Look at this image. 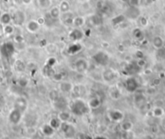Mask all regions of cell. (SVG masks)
Here are the masks:
<instances>
[{
  "label": "cell",
  "instance_id": "cell-1",
  "mask_svg": "<svg viewBox=\"0 0 165 139\" xmlns=\"http://www.w3.org/2000/svg\"><path fill=\"white\" fill-rule=\"evenodd\" d=\"M92 59L99 66L105 67L109 62V56L105 51H98L92 56Z\"/></svg>",
  "mask_w": 165,
  "mask_h": 139
},
{
  "label": "cell",
  "instance_id": "cell-2",
  "mask_svg": "<svg viewBox=\"0 0 165 139\" xmlns=\"http://www.w3.org/2000/svg\"><path fill=\"white\" fill-rule=\"evenodd\" d=\"M16 48L12 42H5L0 47V53L3 57L6 58H10L15 54Z\"/></svg>",
  "mask_w": 165,
  "mask_h": 139
},
{
  "label": "cell",
  "instance_id": "cell-3",
  "mask_svg": "<svg viewBox=\"0 0 165 139\" xmlns=\"http://www.w3.org/2000/svg\"><path fill=\"white\" fill-rule=\"evenodd\" d=\"M88 62L84 58H79L75 62V70L79 74H84V73L88 71Z\"/></svg>",
  "mask_w": 165,
  "mask_h": 139
},
{
  "label": "cell",
  "instance_id": "cell-4",
  "mask_svg": "<svg viewBox=\"0 0 165 139\" xmlns=\"http://www.w3.org/2000/svg\"><path fill=\"white\" fill-rule=\"evenodd\" d=\"M72 110L77 115H82L87 112L88 107L84 102L81 100H77L74 102L73 106H72Z\"/></svg>",
  "mask_w": 165,
  "mask_h": 139
},
{
  "label": "cell",
  "instance_id": "cell-5",
  "mask_svg": "<svg viewBox=\"0 0 165 139\" xmlns=\"http://www.w3.org/2000/svg\"><path fill=\"white\" fill-rule=\"evenodd\" d=\"M125 87L126 89L127 92L133 93L136 92L137 89L138 87V82L137 81V79L134 77H128L125 82Z\"/></svg>",
  "mask_w": 165,
  "mask_h": 139
},
{
  "label": "cell",
  "instance_id": "cell-6",
  "mask_svg": "<svg viewBox=\"0 0 165 139\" xmlns=\"http://www.w3.org/2000/svg\"><path fill=\"white\" fill-rule=\"evenodd\" d=\"M12 19L16 25H23L25 22L26 19L25 13L22 11H20V10H18V11H16V12L14 13V15L12 16Z\"/></svg>",
  "mask_w": 165,
  "mask_h": 139
},
{
  "label": "cell",
  "instance_id": "cell-7",
  "mask_svg": "<svg viewBox=\"0 0 165 139\" xmlns=\"http://www.w3.org/2000/svg\"><path fill=\"white\" fill-rule=\"evenodd\" d=\"M126 17L128 19H138L139 18L140 15V11L138 9V7L136 6H129V8L126 10Z\"/></svg>",
  "mask_w": 165,
  "mask_h": 139
},
{
  "label": "cell",
  "instance_id": "cell-8",
  "mask_svg": "<svg viewBox=\"0 0 165 139\" xmlns=\"http://www.w3.org/2000/svg\"><path fill=\"white\" fill-rule=\"evenodd\" d=\"M117 78V73L115 72L113 70L106 69L102 73V79L105 80V82H112L115 80Z\"/></svg>",
  "mask_w": 165,
  "mask_h": 139
},
{
  "label": "cell",
  "instance_id": "cell-9",
  "mask_svg": "<svg viewBox=\"0 0 165 139\" xmlns=\"http://www.w3.org/2000/svg\"><path fill=\"white\" fill-rule=\"evenodd\" d=\"M69 38L74 41H78L83 38V32L80 29H75L69 33Z\"/></svg>",
  "mask_w": 165,
  "mask_h": 139
},
{
  "label": "cell",
  "instance_id": "cell-10",
  "mask_svg": "<svg viewBox=\"0 0 165 139\" xmlns=\"http://www.w3.org/2000/svg\"><path fill=\"white\" fill-rule=\"evenodd\" d=\"M27 30L31 33H35L38 31L40 28H41V24H39L37 20L35 19H32V20H29V22L27 23V25H26Z\"/></svg>",
  "mask_w": 165,
  "mask_h": 139
},
{
  "label": "cell",
  "instance_id": "cell-11",
  "mask_svg": "<svg viewBox=\"0 0 165 139\" xmlns=\"http://www.w3.org/2000/svg\"><path fill=\"white\" fill-rule=\"evenodd\" d=\"M141 69L137 63H128L125 67V71L127 75H133L134 74H137V73L139 71V70Z\"/></svg>",
  "mask_w": 165,
  "mask_h": 139
},
{
  "label": "cell",
  "instance_id": "cell-12",
  "mask_svg": "<svg viewBox=\"0 0 165 139\" xmlns=\"http://www.w3.org/2000/svg\"><path fill=\"white\" fill-rule=\"evenodd\" d=\"M62 22L67 24V25H70V24H73V19H74V15L73 13L68 11L66 13H62Z\"/></svg>",
  "mask_w": 165,
  "mask_h": 139
},
{
  "label": "cell",
  "instance_id": "cell-13",
  "mask_svg": "<svg viewBox=\"0 0 165 139\" xmlns=\"http://www.w3.org/2000/svg\"><path fill=\"white\" fill-rule=\"evenodd\" d=\"M152 45L156 49H161L164 46V41L160 36H156L152 39Z\"/></svg>",
  "mask_w": 165,
  "mask_h": 139
},
{
  "label": "cell",
  "instance_id": "cell-14",
  "mask_svg": "<svg viewBox=\"0 0 165 139\" xmlns=\"http://www.w3.org/2000/svg\"><path fill=\"white\" fill-rule=\"evenodd\" d=\"M86 23V19L83 16H75L73 19V24L72 25L75 27V28H77V29H80L84 26Z\"/></svg>",
  "mask_w": 165,
  "mask_h": 139
},
{
  "label": "cell",
  "instance_id": "cell-15",
  "mask_svg": "<svg viewBox=\"0 0 165 139\" xmlns=\"http://www.w3.org/2000/svg\"><path fill=\"white\" fill-rule=\"evenodd\" d=\"M90 20H91L92 25L96 26V27L100 26L103 24V17L100 14H95V15L92 16L90 18Z\"/></svg>",
  "mask_w": 165,
  "mask_h": 139
},
{
  "label": "cell",
  "instance_id": "cell-16",
  "mask_svg": "<svg viewBox=\"0 0 165 139\" xmlns=\"http://www.w3.org/2000/svg\"><path fill=\"white\" fill-rule=\"evenodd\" d=\"M49 15H50V16L53 19H58L61 16V11L60 9H59V6H52L50 9Z\"/></svg>",
  "mask_w": 165,
  "mask_h": 139
},
{
  "label": "cell",
  "instance_id": "cell-17",
  "mask_svg": "<svg viewBox=\"0 0 165 139\" xmlns=\"http://www.w3.org/2000/svg\"><path fill=\"white\" fill-rule=\"evenodd\" d=\"M82 45L79 43H75V44H70V46L68 47V54H71V55H74V54L79 53L81 49H82Z\"/></svg>",
  "mask_w": 165,
  "mask_h": 139
},
{
  "label": "cell",
  "instance_id": "cell-18",
  "mask_svg": "<svg viewBox=\"0 0 165 139\" xmlns=\"http://www.w3.org/2000/svg\"><path fill=\"white\" fill-rule=\"evenodd\" d=\"M21 117V113L19 109H15L10 115V120L12 123H18L20 120Z\"/></svg>",
  "mask_w": 165,
  "mask_h": 139
},
{
  "label": "cell",
  "instance_id": "cell-19",
  "mask_svg": "<svg viewBox=\"0 0 165 139\" xmlns=\"http://www.w3.org/2000/svg\"><path fill=\"white\" fill-rule=\"evenodd\" d=\"M132 35H133L134 39L137 41H143L144 39V33H143V30L139 28L133 29V31H132Z\"/></svg>",
  "mask_w": 165,
  "mask_h": 139
},
{
  "label": "cell",
  "instance_id": "cell-20",
  "mask_svg": "<svg viewBox=\"0 0 165 139\" xmlns=\"http://www.w3.org/2000/svg\"><path fill=\"white\" fill-rule=\"evenodd\" d=\"M59 9L61 11V13H66L70 11V4L68 2V0H62L59 4Z\"/></svg>",
  "mask_w": 165,
  "mask_h": 139
},
{
  "label": "cell",
  "instance_id": "cell-21",
  "mask_svg": "<svg viewBox=\"0 0 165 139\" xmlns=\"http://www.w3.org/2000/svg\"><path fill=\"white\" fill-rule=\"evenodd\" d=\"M59 89L63 92H69L73 89V85L69 82H62L59 84Z\"/></svg>",
  "mask_w": 165,
  "mask_h": 139
},
{
  "label": "cell",
  "instance_id": "cell-22",
  "mask_svg": "<svg viewBox=\"0 0 165 139\" xmlns=\"http://www.w3.org/2000/svg\"><path fill=\"white\" fill-rule=\"evenodd\" d=\"M39 7L41 9H49L50 8L52 1L51 0H37Z\"/></svg>",
  "mask_w": 165,
  "mask_h": 139
},
{
  "label": "cell",
  "instance_id": "cell-23",
  "mask_svg": "<svg viewBox=\"0 0 165 139\" xmlns=\"http://www.w3.org/2000/svg\"><path fill=\"white\" fill-rule=\"evenodd\" d=\"M12 19V16L10 15L9 13H4L1 16V22L4 25H6V24H10V23Z\"/></svg>",
  "mask_w": 165,
  "mask_h": 139
},
{
  "label": "cell",
  "instance_id": "cell-24",
  "mask_svg": "<svg viewBox=\"0 0 165 139\" xmlns=\"http://www.w3.org/2000/svg\"><path fill=\"white\" fill-rule=\"evenodd\" d=\"M126 17L125 15H118L113 19L112 22L113 24V25H119L121 23H123L126 20Z\"/></svg>",
  "mask_w": 165,
  "mask_h": 139
},
{
  "label": "cell",
  "instance_id": "cell-25",
  "mask_svg": "<svg viewBox=\"0 0 165 139\" xmlns=\"http://www.w3.org/2000/svg\"><path fill=\"white\" fill-rule=\"evenodd\" d=\"M110 117L113 120H117L118 121V120H120L121 119H122L123 115L119 111H113V112H110Z\"/></svg>",
  "mask_w": 165,
  "mask_h": 139
},
{
  "label": "cell",
  "instance_id": "cell-26",
  "mask_svg": "<svg viewBox=\"0 0 165 139\" xmlns=\"http://www.w3.org/2000/svg\"><path fill=\"white\" fill-rule=\"evenodd\" d=\"M100 104V100H99L97 98L91 99V100H90V101H89V103H88L89 106L92 107H99Z\"/></svg>",
  "mask_w": 165,
  "mask_h": 139
},
{
  "label": "cell",
  "instance_id": "cell-27",
  "mask_svg": "<svg viewBox=\"0 0 165 139\" xmlns=\"http://www.w3.org/2000/svg\"><path fill=\"white\" fill-rule=\"evenodd\" d=\"M110 95H111V97H113V98L118 99V97L120 96V92H119V90L116 88V87L112 88L111 92H110Z\"/></svg>",
  "mask_w": 165,
  "mask_h": 139
},
{
  "label": "cell",
  "instance_id": "cell-28",
  "mask_svg": "<svg viewBox=\"0 0 165 139\" xmlns=\"http://www.w3.org/2000/svg\"><path fill=\"white\" fill-rule=\"evenodd\" d=\"M46 49H47V51L49 53L54 54V53H56V51H57V46L54 44H50L49 45H47Z\"/></svg>",
  "mask_w": 165,
  "mask_h": 139
},
{
  "label": "cell",
  "instance_id": "cell-29",
  "mask_svg": "<svg viewBox=\"0 0 165 139\" xmlns=\"http://www.w3.org/2000/svg\"><path fill=\"white\" fill-rule=\"evenodd\" d=\"M4 32L8 35L12 34L13 32H14V27L10 25V24H6L4 27Z\"/></svg>",
  "mask_w": 165,
  "mask_h": 139
},
{
  "label": "cell",
  "instance_id": "cell-30",
  "mask_svg": "<svg viewBox=\"0 0 165 139\" xmlns=\"http://www.w3.org/2000/svg\"><path fill=\"white\" fill-rule=\"evenodd\" d=\"M43 132L47 135H50L54 132V129L50 125H44V128H43Z\"/></svg>",
  "mask_w": 165,
  "mask_h": 139
},
{
  "label": "cell",
  "instance_id": "cell-31",
  "mask_svg": "<svg viewBox=\"0 0 165 139\" xmlns=\"http://www.w3.org/2000/svg\"><path fill=\"white\" fill-rule=\"evenodd\" d=\"M60 125V121L57 118H54V119H52L50 121V126L53 128V129H55V128H57Z\"/></svg>",
  "mask_w": 165,
  "mask_h": 139
},
{
  "label": "cell",
  "instance_id": "cell-32",
  "mask_svg": "<svg viewBox=\"0 0 165 139\" xmlns=\"http://www.w3.org/2000/svg\"><path fill=\"white\" fill-rule=\"evenodd\" d=\"M138 21H139V24L143 26V27H145V26L147 25V24H148V20L146 19V17H144V16H139V18H138Z\"/></svg>",
  "mask_w": 165,
  "mask_h": 139
},
{
  "label": "cell",
  "instance_id": "cell-33",
  "mask_svg": "<svg viewBox=\"0 0 165 139\" xmlns=\"http://www.w3.org/2000/svg\"><path fill=\"white\" fill-rule=\"evenodd\" d=\"M154 2H155V0H140V5L146 6L152 4Z\"/></svg>",
  "mask_w": 165,
  "mask_h": 139
},
{
  "label": "cell",
  "instance_id": "cell-34",
  "mask_svg": "<svg viewBox=\"0 0 165 139\" xmlns=\"http://www.w3.org/2000/svg\"><path fill=\"white\" fill-rule=\"evenodd\" d=\"M128 3H129V5L131 6L138 7V6H140V0H130Z\"/></svg>",
  "mask_w": 165,
  "mask_h": 139
},
{
  "label": "cell",
  "instance_id": "cell-35",
  "mask_svg": "<svg viewBox=\"0 0 165 139\" xmlns=\"http://www.w3.org/2000/svg\"><path fill=\"white\" fill-rule=\"evenodd\" d=\"M154 114L156 115V117H160V116L163 114L162 108H160V107H156V108H155V110H154Z\"/></svg>",
  "mask_w": 165,
  "mask_h": 139
},
{
  "label": "cell",
  "instance_id": "cell-36",
  "mask_svg": "<svg viewBox=\"0 0 165 139\" xmlns=\"http://www.w3.org/2000/svg\"><path fill=\"white\" fill-rule=\"evenodd\" d=\"M53 78L56 81H61V80H62V75L61 73H57V74H54L53 75Z\"/></svg>",
  "mask_w": 165,
  "mask_h": 139
},
{
  "label": "cell",
  "instance_id": "cell-37",
  "mask_svg": "<svg viewBox=\"0 0 165 139\" xmlns=\"http://www.w3.org/2000/svg\"><path fill=\"white\" fill-rule=\"evenodd\" d=\"M59 117H60L61 120H64V121H66V120H68V118H69V114L67 113V112H62V113L60 114Z\"/></svg>",
  "mask_w": 165,
  "mask_h": 139
},
{
  "label": "cell",
  "instance_id": "cell-38",
  "mask_svg": "<svg viewBox=\"0 0 165 139\" xmlns=\"http://www.w3.org/2000/svg\"><path fill=\"white\" fill-rule=\"evenodd\" d=\"M138 64V66L140 67V68H143V67H145L146 66V62L143 60V58L142 59H138V61L136 62Z\"/></svg>",
  "mask_w": 165,
  "mask_h": 139
},
{
  "label": "cell",
  "instance_id": "cell-39",
  "mask_svg": "<svg viewBox=\"0 0 165 139\" xmlns=\"http://www.w3.org/2000/svg\"><path fill=\"white\" fill-rule=\"evenodd\" d=\"M135 56H136L138 59H142V58L143 57V54L141 52V51L138 50L136 52V54H135Z\"/></svg>",
  "mask_w": 165,
  "mask_h": 139
},
{
  "label": "cell",
  "instance_id": "cell-40",
  "mask_svg": "<svg viewBox=\"0 0 165 139\" xmlns=\"http://www.w3.org/2000/svg\"><path fill=\"white\" fill-rule=\"evenodd\" d=\"M55 62H56V60H55V58H50V60H49V66H50V67H53L54 64H55Z\"/></svg>",
  "mask_w": 165,
  "mask_h": 139
},
{
  "label": "cell",
  "instance_id": "cell-41",
  "mask_svg": "<svg viewBox=\"0 0 165 139\" xmlns=\"http://www.w3.org/2000/svg\"><path fill=\"white\" fill-rule=\"evenodd\" d=\"M131 124L130 123H125L123 125V128H124V130H130V128H131Z\"/></svg>",
  "mask_w": 165,
  "mask_h": 139
},
{
  "label": "cell",
  "instance_id": "cell-42",
  "mask_svg": "<svg viewBox=\"0 0 165 139\" xmlns=\"http://www.w3.org/2000/svg\"><path fill=\"white\" fill-rule=\"evenodd\" d=\"M27 83H28V82H27V80L24 79H20V81H19V84H20L21 86H23V87L27 85Z\"/></svg>",
  "mask_w": 165,
  "mask_h": 139
},
{
  "label": "cell",
  "instance_id": "cell-43",
  "mask_svg": "<svg viewBox=\"0 0 165 139\" xmlns=\"http://www.w3.org/2000/svg\"><path fill=\"white\" fill-rule=\"evenodd\" d=\"M16 40L17 42H19V43H21V42H23L24 41V37H21V36H17L16 37Z\"/></svg>",
  "mask_w": 165,
  "mask_h": 139
},
{
  "label": "cell",
  "instance_id": "cell-44",
  "mask_svg": "<svg viewBox=\"0 0 165 139\" xmlns=\"http://www.w3.org/2000/svg\"><path fill=\"white\" fill-rule=\"evenodd\" d=\"M37 21H38V23L40 24H43L44 23V18H42V17H40V18H38L37 19Z\"/></svg>",
  "mask_w": 165,
  "mask_h": 139
},
{
  "label": "cell",
  "instance_id": "cell-45",
  "mask_svg": "<svg viewBox=\"0 0 165 139\" xmlns=\"http://www.w3.org/2000/svg\"><path fill=\"white\" fill-rule=\"evenodd\" d=\"M14 2H15V3H16V4L20 5V4H23V3H24V0H14Z\"/></svg>",
  "mask_w": 165,
  "mask_h": 139
},
{
  "label": "cell",
  "instance_id": "cell-46",
  "mask_svg": "<svg viewBox=\"0 0 165 139\" xmlns=\"http://www.w3.org/2000/svg\"><path fill=\"white\" fill-rule=\"evenodd\" d=\"M31 2H32V0H24V4H29Z\"/></svg>",
  "mask_w": 165,
  "mask_h": 139
},
{
  "label": "cell",
  "instance_id": "cell-47",
  "mask_svg": "<svg viewBox=\"0 0 165 139\" xmlns=\"http://www.w3.org/2000/svg\"><path fill=\"white\" fill-rule=\"evenodd\" d=\"M121 2H123V3H129V1L130 0H121Z\"/></svg>",
  "mask_w": 165,
  "mask_h": 139
},
{
  "label": "cell",
  "instance_id": "cell-48",
  "mask_svg": "<svg viewBox=\"0 0 165 139\" xmlns=\"http://www.w3.org/2000/svg\"><path fill=\"white\" fill-rule=\"evenodd\" d=\"M95 139H106L105 138H102V137H98V138H96Z\"/></svg>",
  "mask_w": 165,
  "mask_h": 139
},
{
  "label": "cell",
  "instance_id": "cell-49",
  "mask_svg": "<svg viewBox=\"0 0 165 139\" xmlns=\"http://www.w3.org/2000/svg\"><path fill=\"white\" fill-rule=\"evenodd\" d=\"M80 1H82V2H84V1H88V0H80Z\"/></svg>",
  "mask_w": 165,
  "mask_h": 139
}]
</instances>
